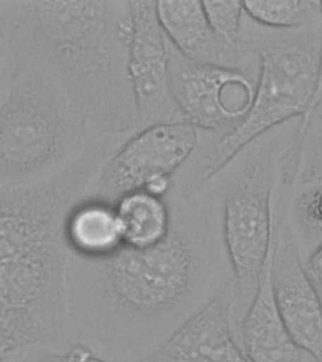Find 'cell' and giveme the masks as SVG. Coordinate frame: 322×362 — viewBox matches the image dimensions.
Listing matches in <instances>:
<instances>
[{"mask_svg":"<svg viewBox=\"0 0 322 362\" xmlns=\"http://www.w3.org/2000/svg\"><path fill=\"white\" fill-rule=\"evenodd\" d=\"M167 199L171 229L157 245L123 246L100 260L71 255L70 322L79 341L104 358L109 354L135 362L149 355L234 284L213 189L205 186L191 197Z\"/></svg>","mask_w":322,"mask_h":362,"instance_id":"1","label":"cell"},{"mask_svg":"<svg viewBox=\"0 0 322 362\" xmlns=\"http://www.w3.org/2000/svg\"><path fill=\"white\" fill-rule=\"evenodd\" d=\"M126 0H0V85L28 66L104 134L136 132Z\"/></svg>","mask_w":322,"mask_h":362,"instance_id":"2","label":"cell"},{"mask_svg":"<svg viewBox=\"0 0 322 362\" xmlns=\"http://www.w3.org/2000/svg\"><path fill=\"white\" fill-rule=\"evenodd\" d=\"M240 37L258 59L256 95L245 117L220 133L199 132V144L177 173L174 186L196 194L251 141L285 122L301 117L318 83L322 21L295 30H273L243 13Z\"/></svg>","mask_w":322,"mask_h":362,"instance_id":"3","label":"cell"},{"mask_svg":"<svg viewBox=\"0 0 322 362\" xmlns=\"http://www.w3.org/2000/svg\"><path fill=\"white\" fill-rule=\"evenodd\" d=\"M299 118L251 141L209 182L220 211L223 242L234 277L231 320L237 334L256 296L273 247V199Z\"/></svg>","mask_w":322,"mask_h":362,"instance_id":"4","label":"cell"},{"mask_svg":"<svg viewBox=\"0 0 322 362\" xmlns=\"http://www.w3.org/2000/svg\"><path fill=\"white\" fill-rule=\"evenodd\" d=\"M103 135L73 110L47 73L25 67L0 89V189L48 180Z\"/></svg>","mask_w":322,"mask_h":362,"instance_id":"5","label":"cell"},{"mask_svg":"<svg viewBox=\"0 0 322 362\" xmlns=\"http://www.w3.org/2000/svg\"><path fill=\"white\" fill-rule=\"evenodd\" d=\"M107 158L106 147L95 144L48 180L0 189V263L67 246L64 226L68 214L90 194Z\"/></svg>","mask_w":322,"mask_h":362,"instance_id":"6","label":"cell"},{"mask_svg":"<svg viewBox=\"0 0 322 362\" xmlns=\"http://www.w3.org/2000/svg\"><path fill=\"white\" fill-rule=\"evenodd\" d=\"M199 130L186 122L158 123L132 133L96 178L89 197L112 204L136 191L167 197L172 180L199 144Z\"/></svg>","mask_w":322,"mask_h":362,"instance_id":"7","label":"cell"},{"mask_svg":"<svg viewBox=\"0 0 322 362\" xmlns=\"http://www.w3.org/2000/svg\"><path fill=\"white\" fill-rule=\"evenodd\" d=\"M167 45L169 90L184 121L200 132L220 133L245 117L258 72L191 61L168 40Z\"/></svg>","mask_w":322,"mask_h":362,"instance_id":"8","label":"cell"},{"mask_svg":"<svg viewBox=\"0 0 322 362\" xmlns=\"http://www.w3.org/2000/svg\"><path fill=\"white\" fill-rule=\"evenodd\" d=\"M129 3V76L135 100L136 132L155 124L184 121L169 90L168 45L157 1Z\"/></svg>","mask_w":322,"mask_h":362,"instance_id":"9","label":"cell"},{"mask_svg":"<svg viewBox=\"0 0 322 362\" xmlns=\"http://www.w3.org/2000/svg\"><path fill=\"white\" fill-rule=\"evenodd\" d=\"M271 280L280 316L294 341L322 362V304L305 276L298 245L284 214L273 211Z\"/></svg>","mask_w":322,"mask_h":362,"instance_id":"10","label":"cell"},{"mask_svg":"<svg viewBox=\"0 0 322 362\" xmlns=\"http://www.w3.org/2000/svg\"><path fill=\"white\" fill-rule=\"evenodd\" d=\"M234 284L189 317L149 355L135 362H250L232 325Z\"/></svg>","mask_w":322,"mask_h":362,"instance_id":"11","label":"cell"},{"mask_svg":"<svg viewBox=\"0 0 322 362\" xmlns=\"http://www.w3.org/2000/svg\"><path fill=\"white\" fill-rule=\"evenodd\" d=\"M167 40L185 58L201 64L258 72V59L247 47L227 44L213 30L203 1H157Z\"/></svg>","mask_w":322,"mask_h":362,"instance_id":"12","label":"cell"},{"mask_svg":"<svg viewBox=\"0 0 322 362\" xmlns=\"http://www.w3.org/2000/svg\"><path fill=\"white\" fill-rule=\"evenodd\" d=\"M270 257L237 339L250 362H318L291 338L274 298Z\"/></svg>","mask_w":322,"mask_h":362,"instance_id":"13","label":"cell"},{"mask_svg":"<svg viewBox=\"0 0 322 362\" xmlns=\"http://www.w3.org/2000/svg\"><path fill=\"white\" fill-rule=\"evenodd\" d=\"M64 237L72 256L100 260L124 246L114 204L87 197L76 203L65 221Z\"/></svg>","mask_w":322,"mask_h":362,"instance_id":"14","label":"cell"},{"mask_svg":"<svg viewBox=\"0 0 322 362\" xmlns=\"http://www.w3.org/2000/svg\"><path fill=\"white\" fill-rule=\"evenodd\" d=\"M124 246L144 249L165 239L172 226V209L166 197L146 191L129 192L115 203Z\"/></svg>","mask_w":322,"mask_h":362,"instance_id":"15","label":"cell"},{"mask_svg":"<svg viewBox=\"0 0 322 362\" xmlns=\"http://www.w3.org/2000/svg\"><path fill=\"white\" fill-rule=\"evenodd\" d=\"M281 186L291 194L282 202L274 192L273 204L284 214L304 262L322 242V182Z\"/></svg>","mask_w":322,"mask_h":362,"instance_id":"16","label":"cell"},{"mask_svg":"<svg viewBox=\"0 0 322 362\" xmlns=\"http://www.w3.org/2000/svg\"><path fill=\"white\" fill-rule=\"evenodd\" d=\"M242 3L243 10L254 22L273 30H295L322 21L321 1L318 0Z\"/></svg>","mask_w":322,"mask_h":362,"instance_id":"17","label":"cell"},{"mask_svg":"<svg viewBox=\"0 0 322 362\" xmlns=\"http://www.w3.org/2000/svg\"><path fill=\"white\" fill-rule=\"evenodd\" d=\"M292 154L302 171L322 174V93L299 119Z\"/></svg>","mask_w":322,"mask_h":362,"instance_id":"18","label":"cell"},{"mask_svg":"<svg viewBox=\"0 0 322 362\" xmlns=\"http://www.w3.org/2000/svg\"><path fill=\"white\" fill-rule=\"evenodd\" d=\"M203 5L215 33L233 47H244L240 37L244 13L242 1H203Z\"/></svg>","mask_w":322,"mask_h":362,"instance_id":"19","label":"cell"},{"mask_svg":"<svg viewBox=\"0 0 322 362\" xmlns=\"http://www.w3.org/2000/svg\"><path fill=\"white\" fill-rule=\"evenodd\" d=\"M34 362H112L83 342L76 341L61 352L42 354Z\"/></svg>","mask_w":322,"mask_h":362,"instance_id":"20","label":"cell"},{"mask_svg":"<svg viewBox=\"0 0 322 362\" xmlns=\"http://www.w3.org/2000/svg\"><path fill=\"white\" fill-rule=\"evenodd\" d=\"M305 276L309 280L322 304V242L302 262Z\"/></svg>","mask_w":322,"mask_h":362,"instance_id":"21","label":"cell"},{"mask_svg":"<svg viewBox=\"0 0 322 362\" xmlns=\"http://www.w3.org/2000/svg\"><path fill=\"white\" fill-rule=\"evenodd\" d=\"M321 11H322V1H321ZM322 93V42H321V59H319V72H318V83H316V87L315 90V93H314L312 102H311V105L315 103L316 100L319 98V96L321 95ZM309 106V107H310Z\"/></svg>","mask_w":322,"mask_h":362,"instance_id":"22","label":"cell"},{"mask_svg":"<svg viewBox=\"0 0 322 362\" xmlns=\"http://www.w3.org/2000/svg\"><path fill=\"white\" fill-rule=\"evenodd\" d=\"M11 352H13V347L4 339H0V362L4 361L6 356Z\"/></svg>","mask_w":322,"mask_h":362,"instance_id":"23","label":"cell"}]
</instances>
